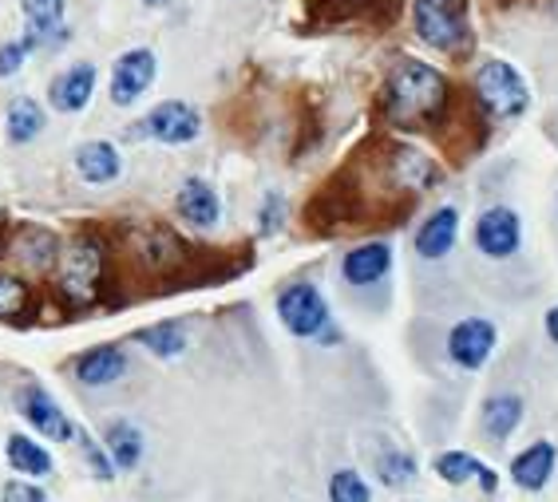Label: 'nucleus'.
I'll list each match as a JSON object with an SVG mask.
<instances>
[{"label":"nucleus","mask_w":558,"mask_h":502,"mask_svg":"<svg viewBox=\"0 0 558 502\" xmlns=\"http://www.w3.org/2000/svg\"><path fill=\"white\" fill-rule=\"evenodd\" d=\"M448 99H451L448 75L436 72L424 60H400L385 79L380 108H385L388 123L412 131V127L440 123L444 111H448Z\"/></svg>","instance_id":"obj_1"},{"label":"nucleus","mask_w":558,"mask_h":502,"mask_svg":"<svg viewBox=\"0 0 558 502\" xmlns=\"http://www.w3.org/2000/svg\"><path fill=\"white\" fill-rule=\"evenodd\" d=\"M104 269H108L104 242L80 234L68 246H60V257H56V289L72 305H87V301H96L99 285H104Z\"/></svg>","instance_id":"obj_2"},{"label":"nucleus","mask_w":558,"mask_h":502,"mask_svg":"<svg viewBox=\"0 0 558 502\" xmlns=\"http://www.w3.org/2000/svg\"><path fill=\"white\" fill-rule=\"evenodd\" d=\"M412 24L420 40L436 52L460 56L472 44L468 0H412Z\"/></svg>","instance_id":"obj_3"},{"label":"nucleus","mask_w":558,"mask_h":502,"mask_svg":"<svg viewBox=\"0 0 558 502\" xmlns=\"http://www.w3.org/2000/svg\"><path fill=\"white\" fill-rule=\"evenodd\" d=\"M475 99L492 119H519L531 108V87L507 60H487L475 72Z\"/></svg>","instance_id":"obj_4"},{"label":"nucleus","mask_w":558,"mask_h":502,"mask_svg":"<svg viewBox=\"0 0 558 502\" xmlns=\"http://www.w3.org/2000/svg\"><path fill=\"white\" fill-rule=\"evenodd\" d=\"M278 317L293 336H317L329 329V305H325L322 289L310 281H293L278 293Z\"/></svg>","instance_id":"obj_5"},{"label":"nucleus","mask_w":558,"mask_h":502,"mask_svg":"<svg viewBox=\"0 0 558 502\" xmlns=\"http://www.w3.org/2000/svg\"><path fill=\"white\" fill-rule=\"evenodd\" d=\"M155 75H159V56L150 52V48H131V52H123L116 64H111V103H116V108L140 103L150 91V84H155Z\"/></svg>","instance_id":"obj_6"},{"label":"nucleus","mask_w":558,"mask_h":502,"mask_svg":"<svg viewBox=\"0 0 558 502\" xmlns=\"http://www.w3.org/2000/svg\"><path fill=\"white\" fill-rule=\"evenodd\" d=\"M198 131H203V115L191 103H183V99H167L159 108H150L147 119H143V135L155 143H167V147L194 143Z\"/></svg>","instance_id":"obj_7"},{"label":"nucleus","mask_w":558,"mask_h":502,"mask_svg":"<svg viewBox=\"0 0 558 502\" xmlns=\"http://www.w3.org/2000/svg\"><path fill=\"white\" fill-rule=\"evenodd\" d=\"M519 242H523V222H519L511 206H492L475 222V246H480V254L495 257V261L515 254Z\"/></svg>","instance_id":"obj_8"},{"label":"nucleus","mask_w":558,"mask_h":502,"mask_svg":"<svg viewBox=\"0 0 558 502\" xmlns=\"http://www.w3.org/2000/svg\"><path fill=\"white\" fill-rule=\"evenodd\" d=\"M495 341H499V332H495L492 321L468 317V321H460L448 332V356L460 368H484L487 356L495 353Z\"/></svg>","instance_id":"obj_9"},{"label":"nucleus","mask_w":558,"mask_h":502,"mask_svg":"<svg viewBox=\"0 0 558 502\" xmlns=\"http://www.w3.org/2000/svg\"><path fill=\"white\" fill-rule=\"evenodd\" d=\"M21 416L28 419V428H36L44 439H56V443L75 439V424L68 419V412L36 384L21 388Z\"/></svg>","instance_id":"obj_10"},{"label":"nucleus","mask_w":558,"mask_h":502,"mask_svg":"<svg viewBox=\"0 0 558 502\" xmlns=\"http://www.w3.org/2000/svg\"><path fill=\"white\" fill-rule=\"evenodd\" d=\"M96 64L92 60H80V64L64 68V72L56 75L52 87H48V103L56 111H64V115H75V111H84L96 96Z\"/></svg>","instance_id":"obj_11"},{"label":"nucleus","mask_w":558,"mask_h":502,"mask_svg":"<svg viewBox=\"0 0 558 502\" xmlns=\"http://www.w3.org/2000/svg\"><path fill=\"white\" fill-rule=\"evenodd\" d=\"M174 206H179V218L194 230H215L218 218H222V203H218V191L206 179H186L174 194Z\"/></svg>","instance_id":"obj_12"},{"label":"nucleus","mask_w":558,"mask_h":502,"mask_svg":"<svg viewBox=\"0 0 558 502\" xmlns=\"http://www.w3.org/2000/svg\"><path fill=\"white\" fill-rule=\"evenodd\" d=\"M75 174L92 186H108L123 174V155H119L116 143L108 139H92L75 147Z\"/></svg>","instance_id":"obj_13"},{"label":"nucleus","mask_w":558,"mask_h":502,"mask_svg":"<svg viewBox=\"0 0 558 502\" xmlns=\"http://www.w3.org/2000/svg\"><path fill=\"white\" fill-rule=\"evenodd\" d=\"M456 237H460V210H456V206H440V210L424 218V225L416 230V254L424 257V261H440V257L451 254Z\"/></svg>","instance_id":"obj_14"},{"label":"nucleus","mask_w":558,"mask_h":502,"mask_svg":"<svg viewBox=\"0 0 558 502\" xmlns=\"http://www.w3.org/2000/svg\"><path fill=\"white\" fill-rule=\"evenodd\" d=\"M123 372H128V356H123L119 344H96V348L80 353V360H75V380L87 388H108L116 380H123Z\"/></svg>","instance_id":"obj_15"},{"label":"nucleus","mask_w":558,"mask_h":502,"mask_svg":"<svg viewBox=\"0 0 558 502\" xmlns=\"http://www.w3.org/2000/svg\"><path fill=\"white\" fill-rule=\"evenodd\" d=\"M392 269V246L388 242H365L344 254L341 273L349 285H376Z\"/></svg>","instance_id":"obj_16"},{"label":"nucleus","mask_w":558,"mask_h":502,"mask_svg":"<svg viewBox=\"0 0 558 502\" xmlns=\"http://www.w3.org/2000/svg\"><path fill=\"white\" fill-rule=\"evenodd\" d=\"M104 451L116 470H135L143 463V451H147V439L143 431L131 424V419H116L104 428Z\"/></svg>","instance_id":"obj_17"},{"label":"nucleus","mask_w":558,"mask_h":502,"mask_svg":"<svg viewBox=\"0 0 558 502\" xmlns=\"http://www.w3.org/2000/svg\"><path fill=\"white\" fill-rule=\"evenodd\" d=\"M436 475H440L444 482H451V487H463L468 479H480V487H484L487 494H495V470L487 467L484 460L468 455V451H444V455H436Z\"/></svg>","instance_id":"obj_18"},{"label":"nucleus","mask_w":558,"mask_h":502,"mask_svg":"<svg viewBox=\"0 0 558 502\" xmlns=\"http://www.w3.org/2000/svg\"><path fill=\"white\" fill-rule=\"evenodd\" d=\"M135 257H140L147 269H171L183 261V242L171 234V230H143V234L131 237Z\"/></svg>","instance_id":"obj_19"},{"label":"nucleus","mask_w":558,"mask_h":502,"mask_svg":"<svg viewBox=\"0 0 558 502\" xmlns=\"http://www.w3.org/2000/svg\"><path fill=\"white\" fill-rule=\"evenodd\" d=\"M550 470H555V448H550V443H531V448L519 451L515 460H511V479H515L523 491L547 487Z\"/></svg>","instance_id":"obj_20"},{"label":"nucleus","mask_w":558,"mask_h":502,"mask_svg":"<svg viewBox=\"0 0 558 502\" xmlns=\"http://www.w3.org/2000/svg\"><path fill=\"white\" fill-rule=\"evenodd\" d=\"M4 455H9L12 470L21 475V479H40V475H52V455H48V448H40L33 436H9V443H4Z\"/></svg>","instance_id":"obj_21"},{"label":"nucleus","mask_w":558,"mask_h":502,"mask_svg":"<svg viewBox=\"0 0 558 502\" xmlns=\"http://www.w3.org/2000/svg\"><path fill=\"white\" fill-rule=\"evenodd\" d=\"M44 123H48V115H44V108L33 96H16L9 103V111H4V135H9V143H16V147L33 143L44 131Z\"/></svg>","instance_id":"obj_22"},{"label":"nucleus","mask_w":558,"mask_h":502,"mask_svg":"<svg viewBox=\"0 0 558 502\" xmlns=\"http://www.w3.org/2000/svg\"><path fill=\"white\" fill-rule=\"evenodd\" d=\"M24 16H28V40L40 48V44H56V33L64 24V9L68 0H21Z\"/></svg>","instance_id":"obj_23"},{"label":"nucleus","mask_w":558,"mask_h":502,"mask_svg":"<svg viewBox=\"0 0 558 502\" xmlns=\"http://www.w3.org/2000/svg\"><path fill=\"white\" fill-rule=\"evenodd\" d=\"M16 257H21L28 269H36V273H48V269H56L60 242H56V234H48V230H24V234L16 237Z\"/></svg>","instance_id":"obj_24"},{"label":"nucleus","mask_w":558,"mask_h":502,"mask_svg":"<svg viewBox=\"0 0 558 502\" xmlns=\"http://www.w3.org/2000/svg\"><path fill=\"white\" fill-rule=\"evenodd\" d=\"M519 419H523V400L519 395L499 392L484 404V431L492 439H507L519 428Z\"/></svg>","instance_id":"obj_25"},{"label":"nucleus","mask_w":558,"mask_h":502,"mask_svg":"<svg viewBox=\"0 0 558 502\" xmlns=\"http://www.w3.org/2000/svg\"><path fill=\"white\" fill-rule=\"evenodd\" d=\"M140 341H143V348L155 353L159 360H174V356H183V348H186V329L179 321H162V325L143 329Z\"/></svg>","instance_id":"obj_26"},{"label":"nucleus","mask_w":558,"mask_h":502,"mask_svg":"<svg viewBox=\"0 0 558 502\" xmlns=\"http://www.w3.org/2000/svg\"><path fill=\"white\" fill-rule=\"evenodd\" d=\"M329 502H373V491L356 470L344 467L329 479Z\"/></svg>","instance_id":"obj_27"},{"label":"nucleus","mask_w":558,"mask_h":502,"mask_svg":"<svg viewBox=\"0 0 558 502\" xmlns=\"http://www.w3.org/2000/svg\"><path fill=\"white\" fill-rule=\"evenodd\" d=\"M28 309V285L12 273H0V321H12Z\"/></svg>","instance_id":"obj_28"},{"label":"nucleus","mask_w":558,"mask_h":502,"mask_svg":"<svg viewBox=\"0 0 558 502\" xmlns=\"http://www.w3.org/2000/svg\"><path fill=\"white\" fill-rule=\"evenodd\" d=\"M376 475H380V482H388V487H404V482L416 475V463H412L409 455L392 451V455H385V460L376 463Z\"/></svg>","instance_id":"obj_29"},{"label":"nucleus","mask_w":558,"mask_h":502,"mask_svg":"<svg viewBox=\"0 0 558 502\" xmlns=\"http://www.w3.org/2000/svg\"><path fill=\"white\" fill-rule=\"evenodd\" d=\"M75 436H80V431H75ZM80 448H84V460H87V467H92V475H96V479H116L119 470L111 467V460H108V451H104V443H99V439H92L84 431V436H80Z\"/></svg>","instance_id":"obj_30"},{"label":"nucleus","mask_w":558,"mask_h":502,"mask_svg":"<svg viewBox=\"0 0 558 502\" xmlns=\"http://www.w3.org/2000/svg\"><path fill=\"white\" fill-rule=\"evenodd\" d=\"M36 52V44L24 36V40H9L0 44V79H9V75H16L24 68V60Z\"/></svg>","instance_id":"obj_31"},{"label":"nucleus","mask_w":558,"mask_h":502,"mask_svg":"<svg viewBox=\"0 0 558 502\" xmlns=\"http://www.w3.org/2000/svg\"><path fill=\"white\" fill-rule=\"evenodd\" d=\"M0 502H44V491L33 479H12L4 491H0Z\"/></svg>","instance_id":"obj_32"},{"label":"nucleus","mask_w":558,"mask_h":502,"mask_svg":"<svg viewBox=\"0 0 558 502\" xmlns=\"http://www.w3.org/2000/svg\"><path fill=\"white\" fill-rule=\"evenodd\" d=\"M281 215H286V203H281V194H269L266 210H262V234H274V230L281 225Z\"/></svg>","instance_id":"obj_33"},{"label":"nucleus","mask_w":558,"mask_h":502,"mask_svg":"<svg viewBox=\"0 0 558 502\" xmlns=\"http://www.w3.org/2000/svg\"><path fill=\"white\" fill-rule=\"evenodd\" d=\"M547 336H550V341L558 344V305H555V309L547 313Z\"/></svg>","instance_id":"obj_34"},{"label":"nucleus","mask_w":558,"mask_h":502,"mask_svg":"<svg viewBox=\"0 0 558 502\" xmlns=\"http://www.w3.org/2000/svg\"><path fill=\"white\" fill-rule=\"evenodd\" d=\"M143 4H150V9H159V4H167V0H143Z\"/></svg>","instance_id":"obj_35"}]
</instances>
